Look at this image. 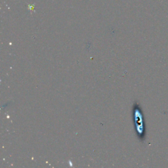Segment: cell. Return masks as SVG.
I'll list each match as a JSON object with an SVG mask.
<instances>
[{"label": "cell", "instance_id": "obj_1", "mask_svg": "<svg viewBox=\"0 0 168 168\" xmlns=\"http://www.w3.org/2000/svg\"><path fill=\"white\" fill-rule=\"evenodd\" d=\"M133 115H134V123L136 132L137 133L138 137L141 140H143L145 138V127L143 125V120H142V115L141 114V108L137 104L135 103L133 104Z\"/></svg>", "mask_w": 168, "mask_h": 168}]
</instances>
